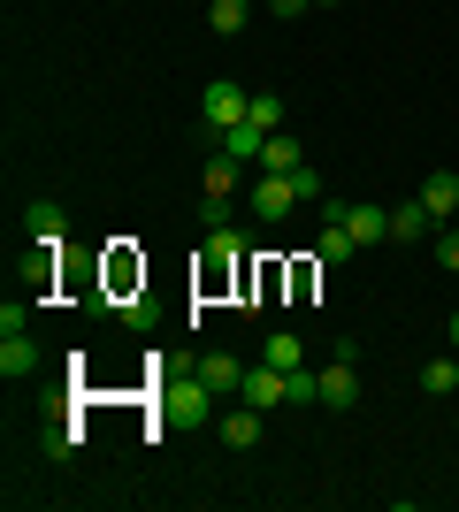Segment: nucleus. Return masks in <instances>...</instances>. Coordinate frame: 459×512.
<instances>
[{
	"mask_svg": "<svg viewBox=\"0 0 459 512\" xmlns=\"http://www.w3.org/2000/svg\"><path fill=\"white\" fill-rule=\"evenodd\" d=\"M245 23H253V0H207V31L215 39H238Z\"/></svg>",
	"mask_w": 459,
	"mask_h": 512,
	"instance_id": "nucleus-14",
	"label": "nucleus"
},
{
	"mask_svg": "<svg viewBox=\"0 0 459 512\" xmlns=\"http://www.w3.org/2000/svg\"><path fill=\"white\" fill-rule=\"evenodd\" d=\"M452 352H459V306H452Z\"/></svg>",
	"mask_w": 459,
	"mask_h": 512,
	"instance_id": "nucleus-25",
	"label": "nucleus"
},
{
	"mask_svg": "<svg viewBox=\"0 0 459 512\" xmlns=\"http://www.w3.org/2000/svg\"><path fill=\"white\" fill-rule=\"evenodd\" d=\"M452 222H459V214H452Z\"/></svg>",
	"mask_w": 459,
	"mask_h": 512,
	"instance_id": "nucleus-27",
	"label": "nucleus"
},
{
	"mask_svg": "<svg viewBox=\"0 0 459 512\" xmlns=\"http://www.w3.org/2000/svg\"><path fill=\"white\" fill-rule=\"evenodd\" d=\"M253 169H268V176H291V169H306V146L291 138V130H276V138L261 146V161H253Z\"/></svg>",
	"mask_w": 459,
	"mask_h": 512,
	"instance_id": "nucleus-10",
	"label": "nucleus"
},
{
	"mask_svg": "<svg viewBox=\"0 0 459 512\" xmlns=\"http://www.w3.org/2000/svg\"><path fill=\"white\" fill-rule=\"evenodd\" d=\"M23 230L39 237V245H62V237H69V214H62V199H31V214H23Z\"/></svg>",
	"mask_w": 459,
	"mask_h": 512,
	"instance_id": "nucleus-7",
	"label": "nucleus"
},
{
	"mask_svg": "<svg viewBox=\"0 0 459 512\" xmlns=\"http://www.w3.org/2000/svg\"><path fill=\"white\" fill-rule=\"evenodd\" d=\"M215 428H222V444H230V451H253V444H261V406H230Z\"/></svg>",
	"mask_w": 459,
	"mask_h": 512,
	"instance_id": "nucleus-8",
	"label": "nucleus"
},
{
	"mask_svg": "<svg viewBox=\"0 0 459 512\" xmlns=\"http://www.w3.org/2000/svg\"><path fill=\"white\" fill-rule=\"evenodd\" d=\"M421 390H429V398H452V390H459V360H452V352L421 367Z\"/></svg>",
	"mask_w": 459,
	"mask_h": 512,
	"instance_id": "nucleus-19",
	"label": "nucleus"
},
{
	"mask_svg": "<svg viewBox=\"0 0 459 512\" xmlns=\"http://www.w3.org/2000/svg\"><path fill=\"white\" fill-rule=\"evenodd\" d=\"M322 207L352 230V245H383V237H391V214H383V207H360V199H352V207H345V199H322Z\"/></svg>",
	"mask_w": 459,
	"mask_h": 512,
	"instance_id": "nucleus-4",
	"label": "nucleus"
},
{
	"mask_svg": "<svg viewBox=\"0 0 459 512\" xmlns=\"http://www.w3.org/2000/svg\"><path fill=\"white\" fill-rule=\"evenodd\" d=\"M23 321H31V306H23V299H8V306H0V337H16Z\"/></svg>",
	"mask_w": 459,
	"mask_h": 512,
	"instance_id": "nucleus-24",
	"label": "nucleus"
},
{
	"mask_svg": "<svg viewBox=\"0 0 459 512\" xmlns=\"http://www.w3.org/2000/svg\"><path fill=\"white\" fill-rule=\"evenodd\" d=\"M245 207H253V222L268 230V222H284V214L299 207V192H291V176H268V169H261V184L245 192Z\"/></svg>",
	"mask_w": 459,
	"mask_h": 512,
	"instance_id": "nucleus-3",
	"label": "nucleus"
},
{
	"mask_svg": "<svg viewBox=\"0 0 459 512\" xmlns=\"http://www.w3.org/2000/svg\"><path fill=\"white\" fill-rule=\"evenodd\" d=\"M238 398H245V406H261V413H268V406H291V375H284V367H268V360H261V367H245Z\"/></svg>",
	"mask_w": 459,
	"mask_h": 512,
	"instance_id": "nucleus-5",
	"label": "nucleus"
},
{
	"mask_svg": "<svg viewBox=\"0 0 459 512\" xmlns=\"http://www.w3.org/2000/svg\"><path fill=\"white\" fill-rule=\"evenodd\" d=\"M199 375H207L215 390H238V383H245V360H230V352H207V360H199Z\"/></svg>",
	"mask_w": 459,
	"mask_h": 512,
	"instance_id": "nucleus-18",
	"label": "nucleus"
},
{
	"mask_svg": "<svg viewBox=\"0 0 459 512\" xmlns=\"http://www.w3.org/2000/svg\"><path fill=\"white\" fill-rule=\"evenodd\" d=\"M261 360H268V367H284V375H291V367H306V344L291 337V329H276V337L261 344Z\"/></svg>",
	"mask_w": 459,
	"mask_h": 512,
	"instance_id": "nucleus-17",
	"label": "nucleus"
},
{
	"mask_svg": "<svg viewBox=\"0 0 459 512\" xmlns=\"http://www.w3.org/2000/svg\"><path fill=\"white\" fill-rule=\"evenodd\" d=\"M46 459H77V436H69V428H46Z\"/></svg>",
	"mask_w": 459,
	"mask_h": 512,
	"instance_id": "nucleus-23",
	"label": "nucleus"
},
{
	"mask_svg": "<svg viewBox=\"0 0 459 512\" xmlns=\"http://www.w3.org/2000/svg\"><path fill=\"white\" fill-rule=\"evenodd\" d=\"M245 107H253V92L222 77V85H207V92H199V123H207V130H215V138H222V130H230V123H245Z\"/></svg>",
	"mask_w": 459,
	"mask_h": 512,
	"instance_id": "nucleus-2",
	"label": "nucleus"
},
{
	"mask_svg": "<svg viewBox=\"0 0 459 512\" xmlns=\"http://www.w3.org/2000/svg\"><path fill=\"white\" fill-rule=\"evenodd\" d=\"M245 123H261L268 138L284 130V92H253V107H245Z\"/></svg>",
	"mask_w": 459,
	"mask_h": 512,
	"instance_id": "nucleus-20",
	"label": "nucleus"
},
{
	"mask_svg": "<svg viewBox=\"0 0 459 512\" xmlns=\"http://www.w3.org/2000/svg\"><path fill=\"white\" fill-rule=\"evenodd\" d=\"M391 237H406V245H421V237H437V214L421 207V199H406V207H391Z\"/></svg>",
	"mask_w": 459,
	"mask_h": 512,
	"instance_id": "nucleus-12",
	"label": "nucleus"
},
{
	"mask_svg": "<svg viewBox=\"0 0 459 512\" xmlns=\"http://www.w3.org/2000/svg\"><path fill=\"white\" fill-rule=\"evenodd\" d=\"M421 207L437 214V222H452V214H459V176H452V169H437L429 184H421Z\"/></svg>",
	"mask_w": 459,
	"mask_h": 512,
	"instance_id": "nucleus-13",
	"label": "nucleus"
},
{
	"mask_svg": "<svg viewBox=\"0 0 459 512\" xmlns=\"http://www.w3.org/2000/svg\"><path fill=\"white\" fill-rule=\"evenodd\" d=\"M352 253H360V245H352V230L322 207V237H314V260H322V268H337V260H352Z\"/></svg>",
	"mask_w": 459,
	"mask_h": 512,
	"instance_id": "nucleus-11",
	"label": "nucleus"
},
{
	"mask_svg": "<svg viewBox=\"0 0 459 512\" xmlns=\"http://www.w3.org/2000/svg\"><path fill=\"white\" fill-rule=\"evenodd\" d=\"M314 8H337V0H314Z\"/></svg>",
	"mask_w": 459,
	"mask_h": 512,
	"instance_id": "nucleus-26",
	"label": "nucleus"
},
{
	"mask_svg": "<svg viewBox=\"0 0 459 512\" xmlns=\"http://www.w3.org/2000/svg\"><path fill=\"white\" fill-rule=\"evenodd\" d=\"M291 192H299V207H322V169H314V161H306V169H291Z\"/></svg>",
	"mask_w": 459,
	"mask_h": 512,
	"instance_id": "nucleus-21",
	"label": "nucleus"
},
{
	"mask_svg": "<svg viewBox=\"0 0 459 512\" xmlns=\"http://www.w3.org/2000/svg\"><path fill=\"white\" fill-rule=\"evenodd\" d=\"M261 146H268L261 123H230V130H222V153H238V161H261Z\"/></svg>",
	"mask_w": 459,
	"mask_h": 512,
	"instance_id": "nucleus-16",
	"label": "nucleus"
},
{
	"mask_svg": "<svg viewBox=\"0 0 459 512\" xmlns=\"http://www.w3.org/2000/svg\"><path fill=\"white\" fill-rule=\"evenodd\" d=\"M322 406H329V413H345V406H360V375H352V360L322 367Z\"/></svg>",
	"mask_w": 459,
	"mask_h": 512,
	"instance_id": "nucleus-9",
	"label": "nucleus"
},
{
	"mask_svg": "<svg viewBox=\"0 0 459 512\" xmlns=\"http://www.w3.org/2000/svg\"><path fill=\"white\" fill-rule=\"evenodd\" d=\"M238 169H245V161H238V153H207V169H199V192H207V199H230V192H238Z\"/></svg>",
	"mask_w": 459,
	"mask_h": 512,
	"instance_id": "nucleus-6",
	"label": "nucleus"
},
{
	"mask_svg": "<svg viewBox=\"0 0 459 512\" xmlns=\"http://www.w3.org/2000/svg\"><path fill=\"white\" fill-rule=\"evenodd\" d=\"M31 367H39V344L23 337V329H16V337H0V375H8V383H16V375H31Z\"/></svg>",
	"mask_w": 459,
	"mask_h": 512,
	"instance_id": "nucleus-15",
	"label": "nucleus"
},
{
	"mask_svg": "<svg viewBox=\"0 0 459 512\" xmlns=\"http://www.w3.org/2000/svg\"><path fill=\"white\" fill-rule=\"evenodd\" d=\"M215 398H222V390L207 383V375H199V383H169V390H161V421H199V428H207V421H215Z\"/></svg>",
	"mask_w": 459,
	"mask_h": 512,
	"instance_id": "nucleus-1",
	"label": "nucleus"
},
{
	"mask_svg": "<svg viewBox=\"0 0 459 512\" xmlns=\"http://www.w3.org/2000/svg\"><path fill=\"white\" fill-rule=\"evenodd\" d=\"M437 260L444 276H459V222H437Z\"/></svg>",
	"mask_w": 459,
	"mask_h": 512,
	"instance_id": "nucleus-22",
	"label": "nucleus"
}]
</instances>
